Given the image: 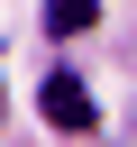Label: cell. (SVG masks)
Returning <instances> with one entry per match:
<instances>
[{
	"instance_id": "obj_1",
	"label": "cell",
	"mask_w": 137,
	"mask_h": 147,
	"mask_svg": "<svg viewBox=\"0 0 137 147\" xmlns=\"http://www.w3.org/2000/svg\"><path fill=\"white\" fill-rule=\"evenodd\" d=\"M37 110H46V129H91V92H82V74H46V83H37Z\"/></svg>"
},
{
	"instance_id": "obj_2",
	"label": "cell",
	"mask_w": 137,
	"mask_h": 147,
	"mask_svg": "<svg viewBox=\"0 0 137 147\" xmlns=\"http://www.w3.org/2000/svg\"><path fill=\"white\" fill-rule=\"evenodd\" d=\"M100 18V0H46V37H82Z\"/></svg>"
}]
</instances>
